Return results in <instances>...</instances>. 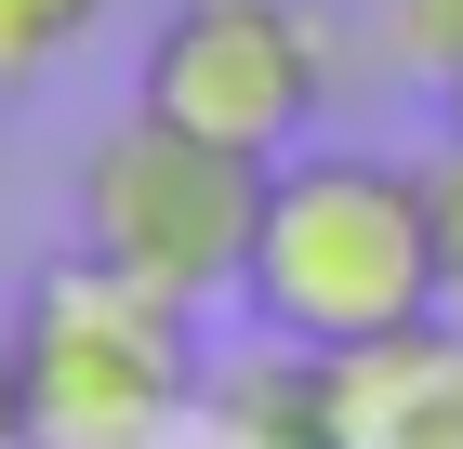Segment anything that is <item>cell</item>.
Wrapping results in <instances>:
<instances>
[{
  "mask_svg": "<svg viewBox=\"0 0 463 449\" xmlns=\"http://www.w3.org/2000/svg\"><path fill=\"white\" fill-rule=\"evenodd\" d=\"M450 304L437 277V225H424V173L384 145H291L265 173V239H251V317L279 344H397Z\"/></svg>",
  "mask_w": 463,
  "mask_h": 449,
  "instance_id": "1",
  "label": "cell"
},
{
  "mask_svg": "<svg viewBox=\"0 0 463 449\" xmlns=\"http://www.w3.org/2000/svg\"><path fill=\"white\" fill-rule=\"evenodd\" d=\"M199 304L146 291V277L93 265L67 239V265L27 277L14 344H27V436L40 449H159L199 410Z\"/></svg>",
  "mask_w": 463,
  "mask_h": 449,
  "instance_id": "2",
  "label": "cell"
},
{
  "mask_svg": "<svg viewBox=\"0 0 463 449\" xmlns=\"http://www.w3.org/2000/svg\"><path fill=\"white\" fill-rule=\"evenodd\" d=\"M265 173L279 159H239V145H199L173 119H107L67 173L80 251L173 304H213V291H251V239H265Z\"/></svg>",
  "mask_w": 463,
  "mask_h": 449,
  "instance_id": "3",
  "label": "cell"
},
{
  "mask_svg": "<svg viewBox=\"0 0 463 449\" xmlns=\"http://www.w3.org/2000/svg\"><path fill=\"white\" fill-rule=\"evenodd\" d=\"M133 106L199 145H239V159H291V145H318L331 53L291 0H173L159 40H146Z\"/></svg>",
  "mask_w": 463,
  "mask_h": 449,
  "instance_id": "4",
  "label": "cell"
},
{
  "mask_svg": "<svg viewBox=\"0 0 463 449\" xmlns=\"http://www.w3.org/2000/svg\"><path fill=\"white\" fill-rule=\"evenodd\" d=\"M331 370H345V449H463V317H424Z\"/></svg>",
  "mask_w": 463,
  "mask_h": 449,
  "instance_id": "5",
  "label": "cell"
},
{
  "mask_svg": "<svg viewBox=\"0 0 463 449\" xmlns=\"http://www.w3.org/2000/svg\"><path fill=\"white\" fill-rule=\"evenodd\" d=\"M213 436L225 449H345V370L318 344H279L265 331V357L213 383Z\"/></svg>",
  "mask_w": 463,
  "mask_h": 449,
  "instance_id": "6",
  "label": "cell"
},
{
  "mask_svg": "<svg viewBox=\"0 0 463 449\" xmlns=\"http://www.w3.org/2000/svg\"><path fill=\"white\" fill-rule=\"evenodd\" d=\"M107 27V0H0V93H27Z\"/></svg>",
  "mask_w": 463,
  "mask_h": 449,
  "instance_id": "7",
  "label": "cell"
},
{
  "mask_svg": "<svg viewBox=\"0 0 463 449\" xmlns=\"http://www.w3.org/2000/svg\"><path fill=\"white\" fill-rule=\"evenodd\" d=\"M384 53L424 80V93L463 106V0H384Z\"/></svg>",
  "mask_w": 463,
  "mask_h": 449,
  "instance_id": "8",
  "label": "cell"
},
{
  "mask_svg": "<svg viewBox=\"0 0 463 449\" xmlns=\"http://www.w3.org/2000/svg\"><path fill=\"white\" fill-rule=\"evenodd\" d=\"M424 173V225H437V277H450V304H463V119H450V145H424L411 159Z\"/></svg>",
  "mask_w": 463,
  "mask_h": 449,
  "instance_id": "9",
  "label": "cell"
},
{
  "mask_svg": "<svg viewBox=\"0 0 463 449\" xmlns=\"http://www.w3.org/2000/svg\"><path fill=\"white\" fill-rule=\"evenodd\" d=\"M0 449H40L27 436V344H14V317H0Z\"/></svg>",
  "mask_w": 463,
  "mask_h": 449,
  "instance_id": "10",
  "label": "cell"
},
{
  "mask_svg": "<svg viewBox=\"0 0 463 449\" xmlns=\"http://www.w3.org/2000/svg\"><path fill=\"white\" fill-rule=\"evenodd\" d=\"M450 119H463V106H450Z\"/></svg>",
  "mask_w": 463,
  "mask_h": 449,
  "instance_id": "11",
  "label": "cell"
}]
</instances>
